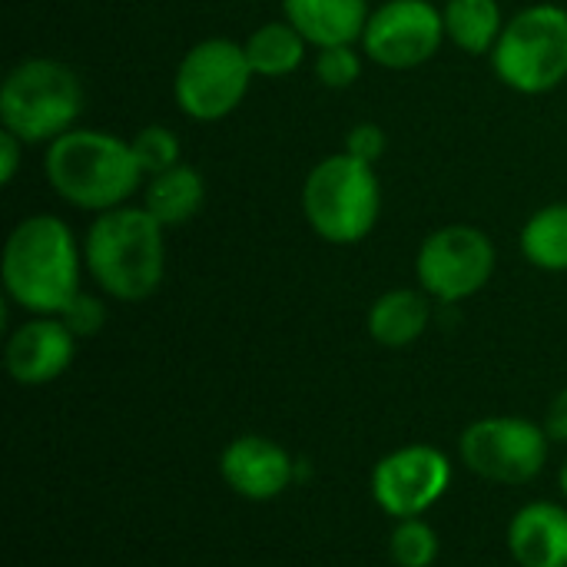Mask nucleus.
<instances>
[{
    "instance_id": "9",
    "label": "nucleus",
    "mask_w": 567,
    "mask_h": 567,
    "mask_svg": "<svg viewBox=\"0 0 567 567\" xmlns=\"http://www.w3.org/2000/svg\"><path fill=\"white\" fill-rule=\"evenodd\" d=\"M465 465L498 485H525L542 475L548 462V432L528 419L495 415L465 429L462 435Z\"/></svg>"
},
{
    "instance_id": "28",
    "label": "nucleus",
    "mask_w": 567,
    "mask_h": 567,
    "mask_svg": "<svg viewBox=\"0 0 567 567\" xmlns=\"http://www.w3.org/2000/svg\"><path fill=\"white\" fill-rule=\"evenodd\" d=\"M561 492L567 495V462H565V468H561Z\"/></svg>"
},
{
    "instance_id": "5",
    "label": "nucleus",
    "mask_w": 567,
    "mask_h": 567,
    "mask_svg": "<svg viewBox=\"0 0 567 567\" xmlns=\"http://www.w3.org/2000/svg\"><path fill=\"white\" fill-rule=\"evenodd\" d=\"M83 110L76 73L50 56L17 63L0 86V123L23 143H53L70 133Z\"/></svg>"
},
{
    "instance_id": "20",
    "label": "nucleus",
    "mask_w": 567,
    "mask_h": 567,
    "mask_svg": "<svg viewBox=\"0 0 567 567\" xmlns=\"http://www.w3.org/2000/svg\"><path fill=\"white\" fill-rule=\"evenodd\" d=\"M522 252L545 272H567V203H551L525 223Z\"/></svg>"
},
{
    "instance_id": "23",
    "label": "nucleus",
    "mask_w": 567,
    "mask_h": 567,
    "mask_svg": "<svg viewBox=\"0 0 567 567\" xmlns=\"http://www.w3.org/2000/svg\"><path fill=\"white\" fill-rule=\"evenodd\" d=\"M316 76L329 86V90H346L362 76V60L352 50V43H339V47H322L316 56Z\"/></svg>"
},
{
    "instance_id": "16",
    "label": "nucleus",
    "mask_w": 567,
    "mask_h": 567,
    "mask_svg": "<svg viewBox=\"0 0 567 567\" xmlns=\"http://www.w3.org/2000/svg\"><path fill=\"white\" fill-rule=\"evenodd\" d=\"M206 203V183L199 169L189 163H176L173 169H163L156 176H146L143 183V209L159 226H183L189 223Z\"/></svg>"
},
{
    "instance_id": "13",
    "label": "nucleus",
    "mask_w": 567,
    "mask_h": 567,
    "mask_svg": "<svg viewBox=\"0 0 567 567\" xmlns=\"http://www.w3.org/2000/svg\"><path fill=\"white\" fill-rule=\"evenodd\" d=\"M219 472L236 495L249 502H272L289 488L296 465L282 445L262 435H243L226 445L219 458Z\"/></svg>"
},
{
    "instance_id": "21",
    "label": "nucleus",
    "mask_w": 567,
    "mask_h": 567,
    "mask_svg": "<svg viewBox=\"0 0 567 567\" xmlns=\"http://www.w3.org/2000/svg\"><path fill=\"white\" fill-rule=\"evenodd\" d=\"M389 551L399 567H432L439 558V538L422 518H402L392 532Z\"/></svg>"
},
{
    "instance_id": "11",
    "label": "nucleus",
    "mask_w": 567,
    "mask_h": 567,
    "mask_svg": "<svg viewBox=\"0 0 567 567\" xmlns=\"http://www.w3.org/2000/svg\"><path fill=\"white\" fill-rule=\"evenodd\" d=\"M452 485L449 458L432 445H405L372 472V498L392 518L425 515Z\"/></svg>"
},
{
    "instance_id": "26",
    "label": "nucleus",
    "mask_w": 567,
    "mask_h": 567,
    "mask_svg": "<svg viewBox=\"0 0 567 567\" xmlns=\"http://www.w3.org/2000/svg\"><path fill=\"white\" fill-rule=\"evenodd\" d=\"M20 143L23 140L17 133H10V130L0 133V179L3 183H10L13 173H17V166H20Z\"/></svg>"
},
{
    "instance_id": "7",
    "label": "nucleus",
    "mask_w": 567,
    "mask_h": 567,
    "mask_svg": "<svg viewBox=\"0 0 567 567\" xmlns=\"http://www.w3.org/2000/svg\"><path fill=\"white\" fill-rule=\"evenodd\" d=\"M252 76L256 73L243 43L209 37L179 60L173 76V96L189 120L213 123L229 116L243 103Z\"/></svg>"
},
{
    "instance_id": "4",
    "label": "nucleus",
    "mask_w": 567,
    "mask_h": 567,
    "mask_svg": "<svg viewBox=\"0 0 567 567\" xmlns=\"http://www.w3.org/2000/svg\"><path fill=\"white\" fill-rule=\"evenodd\" d=\"M382 209L379 176L369 163L336 153L319 159L302 183V213L312 233L332 246L362 243Z\"/></svg>"
},
{
    "instance_id": "15",
    "label": "nucleus",
    "mask_w": 567,
    "mask_h": 567,
    "mask_svg": "<svg viewBox=\"0 0 567 567\" xmlns=\"http://www.w3.org/2000/svg\"><path fill=\"white\" fill-rule=\"evenodd\" d=\"M282 13L319 50L362 40L372 17L369 0H282Z\"/></svg>"
},
{
    "instance_id": "25",
    "label": "nucleus",
    "mask_w": 567,
    "mask_h": 567,
    "mask_svg": "<svg viewBox=\"0 0 567 567\" xmlns=\"http://www.w3.org/2000/svg\"><path fill=\"white\" fill-rule=\"evenodd\" d=\"M346 153L355 156V159H362V163H369V166H375V159H382V153H385V133H382V126H375V123L352 126L349 130V140H346Z\"/></svg>"
},
{
    "instance_id": "24",
    "label": "nucleus",
    "mask_w": 567,
    "mask_h": 567,
    "mask_svg": "<svg viewBox=\"0 0 567 567\" xmlns=\"http://www.w3.org/2000/svg\"><path fill=\"white\" fill-rule=\"evenodd\" d=\"M76 339H86V336H96L100 329H103V322H106V306L96 299V296H90V292H76L66 306H63V312L56 316Z\"/></svg>"
},
{
    "instance_id": "3",
    "label": "nucleus",
    "mask_w": 567,
    "mask_h": 567,
    "mask_svg": "<svg viewBox=\"0 0 567 567\" xmlns=\"http://www.w3.org/2000/svg\"><path fill=\"white\" fill-rule=\"evenodd\" d=\"M83 262L106 296L120 302L150 299L166 269L163 226L136 206L106 209L86 229Z\"/></svg>"
},
{
    "instance_id": "14",
    "label": "nucleus",
    "mask_w": 567,
    "mask_h": 567,
    "mask_svg": "<svg viewBox=\"0 0 567 567\" xmlns=\"http://www.w3.org/2000/svg\"><path fill=\"white\" fill-rule=\"evenodd\" d=\"M508 548L522 567H567V512L551 502L525 505L508 525Z\"/></svg>"
},
{
    "instance_id": "1",
    "label": "nucleus",
    "mask_w": 567,
    "mask_h": 567,
    "mask_svg": "<svg viewBox=\"0 0 567 567\" xmlns=\"http://www.w3.org/2000/svg\"><path fill=\"white\" fill-rule=\"evenodd\" d=\"M3 289L33 316H60L80 292V246L73 229L50 213L17 223L3 246Z\"/></svg>"
},
{
    "instance_id": "19",
    "label": "nucleus",
    "mask_w": 567,
    "mask_h": 567,
    "mask_svg": "<svg viewBox=\"0 0 567 567\" xmlns=\"http://www.w3.org/2000/svg\"><path fill=\"white\" fill-rule=\"evenodd\" d=\"M243 47H246L252 73L276 80V76H286L302 66L309 40L289 20H272V23L256 27Z\"/></svg>"
},
{
    "instance_id": "12",
    "label": "nucleus",
    "mask_w": 567,
    "mask_h": 567,
    "mask_svg": "<svg viewBox=\"0 0 567 567\" xmlns=\"http://www.w3.org/2000/svg\"><path fill=\"white\" fill-rule=\"evenodd\" d=\"M73 349L76 336L56 316H40L23 322L10 336L3 362L20 385H47L66 372V365L73 362Z\"/></svg>"
},
{
    "instance_id": "8",
    "label": "nucleus",
    "mask_w": 567,
    "mask_h": 567,
    "mask_svg": "<svg viewBox=\"0 0 567 567\" xmlns=\"http://www.w3.org/2000/svg\"><path fill=\"white\" fill-rule=\"evenodd\" d=\"M495 272V246L475 226H442L435 229L419 256L415 276L429 296L439 302H462L485 289Z\"/></svg>"
},
{
    "instance_id": "6",
    "label": "nucleus",
    "mask_w": 567,
    "mask_h": 567,
    "mask_svg": "<svg viewBox=\"0 0 567 567\" xmlns=\"http://www.w3.org/2000/svg\"><path fill=\"white\" fill-rule=\"evenodd\" d=\"M492 66L498 80L518 93L538 96L555 90L567 76L565 7L535 3L515 13L492 50Z\"/></svg>"
},
{
    "instance_id": "18",
    "label": "nucleus",
    "mask_w": 567,
    "mask_h": 567,
    "mask_svg": "<svg viewBox=\"0 0 567 567\" xmlns=\"http://www.w3.org/2000/svg\"><path fill=\"white\" fill-rule=\"evenodd\" d=\"M442 20H445V37L458 50L475 53V56L492 53L505 30L498 0H445Z\"/></svg>"
},
{
    "instance_id": "22",
    "label": "nucleus",
    "mask_w": 567,
    "mask_h": 567,
    "mask_svg": "<svg viewBox=\"0 0 567 567\" xmlns=\"http://www.w3.org/2000/svg\"><path fill=\"white\" fill-rule=\"evenodd\" d=\"M133 156L143 169V176H156L163 169H173L179 163V136L166 126H146L133 140Z\"/></svg>"
},
{
    "instance_id": "2",
    "label": "nucleus",
    "mask_w": 567,
    "mask_h": 567,
    "mask_svg": "<svg viewBox=\"0 0 567 567\" xmlns=\"http://www.w3.org/2000/svg\"><path fill=\"white\" fill-rule=\"evenodd\" d=\"M43 173L60 199L90 213L126 206L143 183V169L126 140L76 126L47 146Z\"/></svg>"
},
{
    "instance_id": "10",
    "label": "nucleus",
    "mask_w": 567,
    "mask_h": 567,
    "mask_svg": "<svg viewBox=\"0 0 567 567\" xmlns=\"http://www.w3.org/2000/svg\"><path fill=\"white\" fill-rule=\"evenodd\" d=\"M445 40L442 10L429 0H385L372 10L362 47L365 53L389 70L422 66L439 53Z\"/></svg>"
},
{
    "instance_id": "27",
    "label": "nucleus",
    "mask_w": 567,
    "mask_h": 567,
    "mask_svg": "<svg viewBox=\"0 0 567 567\" xmlns=\"http://www.w3.org/2000/svg\"><path fill=\"white\" fill-rule=\"evenodd\" d=\"M548 439H558L567 442V389L551 402V412H548Z\"/></svg>"
},
{
    "instance_id": "17",
    "label": "nucleus",
    "mask_w": 567,
    "mask_h": 567,
    "mask_svg": "<svg viewBox=\"0 0 567 567\" xmlns=\"http://www.w3.org/2000/svg\"><path fill=\"white\" fill-rule=\"evenodd\" d=\"M429 299L415 289H389L369 309V332L385 349L412 346L429 326Z\"/></svg>"
}]
</instances>
